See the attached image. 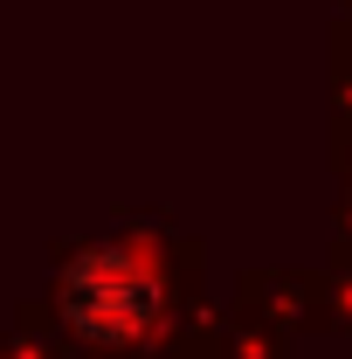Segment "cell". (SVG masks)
<instances>
[{"label":"cell","mask_w":352,"mask_h":359,"mask_svg":"<svg viewBox=\"0 0 352 359\" xmlns=\"http://www.w3.org/2000/svg\"><path fill=\"white\" fill-rule=\"evenodd\" d=\"M62 311L76 318L97 339H132L138 325L152 318V276L118 256V249H97V256H76L69 283H62Z\"/></svg>","instance_id":"6da1fadb"}]
</instances>
